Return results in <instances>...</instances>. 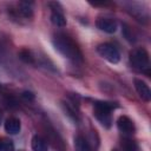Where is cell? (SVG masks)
<instances>
[{"instance_id":"obj_1","label":"cell","mask_w":151,"mask_h":151,"mask_svg":"<svg viewBox=\"0 0 151 151\" xmlns=\"http://www.w3.org/2000/svg\"><path fill=\"white\" fill-rule=\"evenodd\" d=\"M54 48L65 58L72 60L73 63H83V53L78 45L74 42L73 39L67 37L66 34L58 33L52 39Z\"/></svg>"},{"instance_id":"obj_2","label":"cell","mask_w":151,"mask_h":151,"mask_svg":"<svg viewBox=\"0 0 151 151\" xmlns=\"http://www.w3.org/2000/svg\"><path fill=\"white\" fill-rule=\"evenodd\" d=\"M130 61L132 64V66L140 71V72H146L149 73V68H150V58H149V53L146 52L145 48L143 47H138L134 48L130 52Z\"/></svg>"},{"instance_id":"obj_3","label":"cell","mask_w":151,"mask_h":151,"mask_svg":"<svg viewBox=\"0 0 151 151\" xmlns=\"http://www.w3.org/2000/svg\"><path fill=\"white\" fill-rule=\"evenodd\" d=\"M97 52L100 54V57H103L105 60H107L111 64H117L120 60V53L118 48L110 42H104L98 45Z\"/></svg>"},{"instance_id":"obj_4","label":"cell","mask_w":151,"mask_h":151,"mask_svg":"<svg viewBox=\"0 0 151 151\" xmlns=\"http://www.w3.org/2000/svg\"><path fill=\"white\" fill-rule=\"evenodd\" d=\"M48 6L51 8V21H52V24L58 26V27H64L66 25V18L64 15V12H63V8H61L60 4L50 2Z\"/></svg>"},{"instance_id":"obj_5","label":"cell","mask_w":151,"mask_h":151,"mask_svg":"<svg viewBox=\"0 0 151 151\" xmlns=\"http://www.w3.org/2000/svg\"><path fill=\"white\" fill-rule=\"evenodd\" d=\"M96 25L97 27L105 32V33H109V34H112L117 31L118 28V25H117V21L112 18H109V17H100L97 19L96 21Z\"/></svg>"},{"instance_id":"obj_6","label":"cell","mask_w":151,"mask_h":151,"mask_svg":"<svg viewBox=\"0 0 151 151\" xmlns=\"http://www.w3.org/2000/svg\"><path fill=\"white\" fill-rule=\"evenodd\" d=\"M117 126H118V130L125 136H131L136 132V126H134L133 122L126 116H120L118 118Z\"/></svg>"},{"instance_id":"obj_7","label":"cell","mask_w":151,"mask_h":151,"mask_svg":"<svg viewBox=\"0 0 151 151\" xmlns=\"http://www.w3.org/2000/svg\"><path fill=\"white\" fill-rule=\"evenodd\" d=\"M134 87H136L137 93L139 94V97L144 101H150L151 100V91H150V87H149V85L144 80L136 78L134 79Z\"/></svg>"},{"instance_id":"obj_8","label":"cell","mask_w":151,"mask_h":151,"mask_svg":"<svg viewBox=\"0 0 151 151\" xmlns=\"http://www.w3.org/2000/svg\"><path fill=\"white\" fill-rule=\"evenodd\" d=\"M94 117L106 129H109L112 124L111 112H109V111H104V110H100V109H94Z\"/></svg>"},{"instance_id":"obj_9","label":"cell","mask_w":151,"mask_h":151,"mask_svg":"<svg viewBox=\"0 0 151 151\" xmlns=\"http://www.w3.org/2000/svg\"><path fill=\"white\" fill-rule=\"evenodd\" d=\"M21 129V124L20 120L15 117H9L6 119L5 122V131L9 134H17L20 132Z\"/></svg>"},{"instance_id":"obj_10","label":"cell","mask_w":151,"mask_h":151,"mask_svg":"<svg viewBox=\"0 0 151 151\" xmlns=\"http://www.w3.org/2000/svg\"><path fill=\"white\" fill-rule=\"evenodd\" d=\"M31 146L33 151H48V145H47L46 139L39 134H35L32 138Z\"/></svg>"},{"instance_id":"obj_11","label":"cell","mask_w":151,"mask_h":151,"mask_svg":"<svg viewBox=\"0 0 151 151\" xmlns=\"http://www.w3.org/2000/svg\"><path fill=\"white\" fill-rule=\"evenodd\" d=\"M74 149L76 151H92L88 142L83 136H77L74 138Z\"/></svg>"},{"instance_id":"obj_12","label":"cell","mask_w":151,"mask_h":151,"mask_svg":"<svg viewBox=\"0 0 151 151\" xmlns=\"http://www.w3.org/2000/svg\"><path fill=\"white\" fill-rule=\"evenodd\" d=\"M18 13L24 17V18H31L33 15V11H32V6H31V2H19V9H17Z\"/></svg>"},{"instance_id":"obj_13","label":"cell","mask_w":151,"mask_h":151,"mask_svg":"<svg viewBox=\"0 0 151 151\" xmlns=\"http://www.w3.org/2000/svg\"><path fill=\"white\" fill-rule=\"evenodd\" d=\"M120 145H122L123 151H139V146L137 142L131 138H123Z\"/></svg>"},{"instance_id":"obj_14","label":"cell","mask_w":151,"mask_h":151,"mask_svg":"<svg viewBox=\"0 0 151 151\" xmlns=\"http://www.w3.org/2000/svg\"><path fill=\"white\" fill-rule=\"evenodd\" d=\"M116 107H118V105L112 101H105V100H96L94 101V109H100L104 111L112 112V110H114Z\"/></svg>"},{"instance_id":"obj_15","label":"cell","mask_w":151,"mask_h":151,"mask_svg":"<svg viewBox=\"0 0 151 151\" xmlns=\"http://www.w3.org/2000/svg\"><path fill=\"white\" fill-rule=\"evenodd\" d=\"M0 151H14L13 142L7 138H0Z\"/></svg>"},{"instance_id":"obj_16","label":"cell","mask_w":151,"mask_h":151,"mask_svg":"<svg viewBox=\"0 0 151 151\" xmlns=\"http://www.w3.org/2000/svg\"><path fill=\"white\" fill-rule=\"evenodd\" d=\"M19 57L25 63H29V64H33L34 63V57H33V54L28 50H21L19 52Z\"/></svg>"},{"instance_id":"obj_17","label":"cell","mask_w":151,"mask_h":151,"mask_svg":"<svg viewBox=\"0 0 151 151\" xmlns=\"http://www.w3.org/2000/svg\"><path fill=\"white\" fill-rule=\"evenodd\" d=\"M123 34H124V37H125L129 41H134V40H136L134 37H133V34L131 33V29H130L125 24H123Z\"/></svg>"},{"instance_id":"obj_18","label":"cell","mask_w":151,"mask_h":151,"mask_svg":"<svg viewBox=\"0 0 151 151\" xmlns=\"http://www.w3.org/2000/svg\"><path fill=\"white\" fill-rule=\"evenodd\" d=\"M25 99H27V100H33L34 99V94L32 93V92H29V91H25V92H22V94H21Z\"/></svg>"},{"instance_id":"obj_19","label":"cell","mask_w":151,"mask_h":151,"mask_svg":"<svg viewBox=\"0 0 151 151\" xmlns=\"http://www.w3.org/2000/svg\"><path fill=\"white\" fill-rule=\"evenodd\" d=\"M0 122H1V113H0Z\"/></svg>"},{"instance_id":"obj_20","label":"cell","mask_w":151,"mask_h":151,"mask_svg":"<svg viewBox=\"0 0 151 151\" xmlns=\"http://www.w3.org/2000/svg\"><path fill=\"white\" fill-rule=\"evenodd\" d=\"M112 151H116V150H112Z\"/></svg>"}]
</instances>
